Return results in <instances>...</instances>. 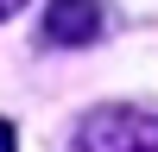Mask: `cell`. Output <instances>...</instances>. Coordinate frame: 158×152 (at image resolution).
<instances>
[{
	"label": "cell",
	"instance_id": "3957f363",
	"mask_svg": "<svg viewBox=\"0 0 158 152\" xmlns=\"http://www.w3.org/2000/svg\"><path fill=\"white\" fill-rule=\"evenodd\" d=\"M19 146V133H13V120H0V152H13Z\"/></svg>",
	"mask_w": 158,
	"mask_h": 152
},
{
	"label": "cell",
	"instance_id": "6da1fadb",
	"mask_svg": "<svg viewBox=\"0 0 158 152\" xmlns=\"http://www.w3.org/2000/svg\"><path fill=\"white\" fill-rule=\"evenodd\" d=\"M76 152H158V120L133 108H95L76 127Z\"/></svg>",
	"mask_w": 158,
	"mask_h": 152
},
{
	"label": "cell",
	"instance_id": "7a4b0ae2",
	"mask_svg": "<svg viewBox=\"0 0 158 152\" xmlns=\"http://www.w3.org/2000/svg\"><path fill=\"white\" fill-rule=\"evenodd\" d=\"M108 32V6L101 0H51L44 6V38L51 44H95Z\"/></svg>",
	"mask_w": 158,
	"mask_h": 152
},
{
	"label": "cell",
	"instance_id": "277c9868",
	"mask_svg": "<svg viewBox=\"0 0 158 152\" xmlns=\"http://www.w3.org/2000/svg\"><path fill=\"white\" fill-rule=\"evenodd\" d=\"M13 13H25V0H0V19H13Z\"/></svg>",
	"mask_w": 158,
	"mask_h": 152
}]
</instances>
